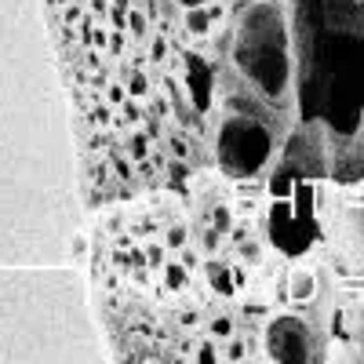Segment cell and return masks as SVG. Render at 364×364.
Listing matches in <instances>:
<instances>
[{
  "label": "cell",
  "mask_w": 364,
  "mask_h": 364,
  "mask_svg": "<svg viewBox=\"0 0 364 364\" xmlns=\"http://www.w3.org/2000/svg\"><path fill=\"white\" fill-rule=\"evenodd\" d=\"M295 109L331 139L364 132V0H291Z\"/></svg>",
  "instance_id": "cell-1"
},
{
  "label": "cell",
  "mask_w": 364,
  "mask_h": 364,
  "mask_svg": "<svg viewBox=\"0 0 364 364\" xmlns=\"http://www.w3.org/2000/svg\"><path fill=\"white\" fill-rule=\"evenodd\" d=\"M230 66L262 99L288 109L295 102L291 11L281 0H240L230 18Z\"/></svg>",
  "instance_id": "cell-2"
},
{
  "label": "cell",
  "mask_w": 364,
  "mask_h": 364,
  "mask_svg": "<svg viewBox=\"0 0 364 364\" xmlns=\"http://www.w3.org/2000/svg\"><path fill=\"white\" fill-rule=\"evenodd\" d=\"M223 91V120L215 128V164L226 178H255L262 175L284 142L281 106L262 99L233 66L219 70Z\"/></svg>",
  "instance_id": "cell-3"
},
{
  "label": "cell",
  "mask_w": 364,
  "mask_h": 364,
  "mask_svg": "<svg viewBox=\"0 0 364 364\" xmlns=\"http://www.w3.org/2000/svg\"><path fill=\"white\" fill-rule=\"evenodd\" d=\"M317 237V219H314V190L310 178H299L288 197H277L269 211V240L284 255H302Z\"/></svg>",
  "instance_id": "cell-4"
},
{
  "label": "cell",
  "mask_w": 364,
  "mask_h": 364,
  "mask_svg": "<svg viewBox=\"0 0 364 364\" xmlns=\"http://www.w3.org/2000/svg\"><path fill=\"white\" fill-rule=\"evenodd\" d=\"M328 128L314 124V120H302L295 124L284 142H281V154H277V175H288L291 182L299 178H324L331 171V146H328Z\"/></svg>",
  "instance_id": "cell-5"
},
{
  "label": "cell",
  "mask_w": 364,
  "mask_h": 364,
  "mask_svg": "<svg viewBox=\"0 0 364 364\" xmlns=\"http://www.w3.org/2000/svg\"><path fill=\"white\" fill-rule=\"evenodd\" d=\"M266 357L281 364H306L317 360V336L306 321L299 317H277L266 328Z\"/></svg>",
  "instance_id": "cell-6"
},
{
  "label": "cell",
  "mask_w": 364,
  "mask_h": 364,
  "mask_svg": "<svg viewBox=\"0 0 364 364\" xmlns=\"http://www.w3.org/2000/svg\"><path fill=\"white\" fill-rule=\"evenodd\" d=\"M182 91L186 99L193 102L197 113H211L215 106V95H219V70L208 63L200 51H186L182 55Z\"/></svg>",
  "instance_id": "cell-7"
},
{
  "label": "cell",
  "mask_w": 364,
  "mask_h": 364,
  "mask_svg": "<svg viewBox=\"0 0 364 364\" xmlns=\"http://www.w3.org/2000/svg\"><path fill=\"white\" fill-rule=\"evenodd\" d=\"M219 18H223L219 0L215 4H204V8H186V15H182V29H186L190 37H208L211 26H215Z\"/></svg>",
  "instance_id": "cell-8"
},
{
  "label": "cell",
  "mask_w": 364,
  "mask_h": 364,
  "mask_svg": "<svg viewBox=\"0 0 364 364\" xmlns=\"http://www.w3.org/2000/svg\"><path fill=\"white\" fill-rule=\"evenodd\" d=\"M208 281L215 284L223 295H233V281H230V269L219 266V262H208Z\"/></svg>",
  "instance_id": "cell-9"
},
{
  "label": "cell",
  "mask_w": 364,
  "mask_h": 364,
  "mask_svg": "<svg viewBox=\"0 0 364 364\" xmlns=\"http://www.w3.org/2000/svg\"><path fill=\"white\" fill-rule=\"evenodd\" d=\"M128 154H132V161H135V164H142V161H146V154H149V139H146V135H132Z\"/></svg>",
  "instance_id": "cell-10"
},
{
  "label": "cell",
  "mask_w": 364,
  "mask_h": 364,
  "mask_svg": "<svg viewBox=\"0 0 364 364\" xmlns=\"http://www.w3.org/2000/svg\"><path fill=\"white\" fill-rule=\"evenodd\" d=\"M128 33H132V37H146V15L135 11V8L128 11Z\"/></svg>",
  "instance_id": "cell-11"
},
{
  "label": "cell",
  "mask_w": 364,
  "mask_h": 364,
  "mask_svg": "<svg viewBox=\"0 0 364 364\" xmlns=\"http://www.w3.org/2000/svg\"><path fill=\"white\" fill-rule=\"evenodd\" d=\"M128 91H132L135 99H142L146 91H149V84H146V77H142L139 70H132V73H128Z\"/></svg>",
  "instance_id": "cell-12"
},
{
  "label": "cell",
  "mask_w": 364,
  "mask_h": 364,
  "mask_svg": "<svg viewBox=\"0 0 364 364\" xmlns=\"http://www.w3.org/2000/svg\"><path fill=\"white\" fill-rule=\"evenodd\" d=\"M186 269H190L186 262H171V266H168V284H171V288H182V281H186Z\"/></svg>",
  "instance_id": "cell-13"
},
{
  "label": "cell",
  "mask_w": 364,
  "mask_h": 364,
  "mask_svg": "<svg viewBox=\"0 0 364 364\" xmlns=\"http://www.w3.org/2000/svg\"><path fill=\"white\" fill-rule=\"evenodd\" d=\"M314 295V277H302V273H299V277H295V299H310Z\"/></svg>",
  "instance_id": "cell-14"
},
{
  "label": "cell",
  "mask_w": 364,
  "mask_h": 364,
  "mask_svg": "<svg viewBox=\"0 0 364 364\" xmlns=\"http://www.w3.org/2000/svg\"><path fill=\"white\" fill-rule=\"evenodd\" d=\"M168 175H171L175 182H182V178H186V175H190V164H186V161H182V157H175V161L168 164Z\"/></svg>",
  "instance_id": "cell-15"
},
{
  "label": "cell",
  "mask_w": 364,
  "mask_h": 364,
  "mask_svg": "<svg viewBox=\"0 0 364 364\" xmlns=\"http://www.w3.org/2000/svg\"><path fill=\"white\" fill-rule=\"evenodd\" d=\"M149 55H154V63L161 66L164 58H168V41H164V37H157V41H154V48H149Z\"/></svg>",
  "instance_id": "cell-16"
},
{
  "label": "cell",
  "mask_w": 364,
  "mask_h": 364,
  "mask_svg": "<svg viewBox=\"0 0 364 364\" xmlns=\"http://www.w3.org/2000/svg\"><path fill=\"white\" fill-rule=\"evenodd\" d=\"M182 245H186V230L171 226V230H168V248H182Z\"/></svg>",
  "instance_id": "cell-17"
},
{
  "label": "cell",
  "mask_w": 364,
  "mask_h": 364,
  "mask_svg": "<svg viewBox=\"0 0 364 364\" xmlns=\"http://www.w3.org/2000/svg\"><path fill=\"white\" fill-rule=\"evenodd\" d=\"M230 331H233V324H230V317H219L215 324H211V336H219V339H226V336H230Z\"/></svg>",
  "instance_id": "cell-18"
},
{
  "label": "cell",
  "mask_w": 364,
  "mask_h": 364,
  "mask_svg": "<svg viewBox=\"0 0 364 364\" xmlns=\"http://www.w3.org/2000/svg\"><path fill=\"white\" fill-rule=\"evenodd\" d=\"M171 154L182 157V161H190V146H186V139H171Z\"/></svg>",
  "instance_id": "cell-19"
},
{
  "label": "cell",
  "mask_w": 364,
  "mask_h": 364,
  "mask_svg": "<svg viewBox=\"0 0 364 364\" xmlns=\"http://www.w3.org/2000/svg\"><path fill=\"white\" fill-rule=\"evenodd\" d=\"M91 44H95V48H106V44H109V33H106V29H95V26H91Z\"/></svg>",
  "instance_id": "cell-20"
},
{
  "label": "cell",
  "mask_w": 364,
  "mask_h": 364,
  "mask_svg": "<svg viewBox=\"0 0 364 364\" xmlns=\"http://www.w3.org/2000/svg\"><path fill=\"white\" fill-rule=\"evenodd\" d=\"M215 230H219V233H226V230H230V211H226V208H219V211H215Z\"/></svg>",
  "instance_id": "cell-21"
},
{
  "label": "cell",
  "mask_w": 364,
  "mask_h": 364,
  "mask_svg": "<svg viewBox=\"0 0 364 364\" xmlns=\"http://www.w3.org/2000/svg\"><path fill=\"white\" fill-rule=\"evenodd\" d=\"M113 168H117V175H120V178H132V168H128V161H124V157H113Z\"/></svg>",
  "instance_id": "cell-22"
},
{
  "label": "cell",
  "mask_w": 364,
  "mask_h": 364,
  "mask_svg": "<svg viewBox=\"0 0 364 364\" xmlns=\"http://www.w3.org/2000/svg\"><path fill=\"white\" fill-rule=\"evenodd\" d=\"M106 95H109V102H124V84H109Z\"/></svg>",
  "instance_id": "cell-23"
},
{
  "label": "cell",
  "mask_w": 364,
  "mask_h": 364,
  "mask_svg": "<svg viewBox=\"0 0 364 364\" xmlns=\"http://www.w3.org/2000/svg\"><path fill=\"white\" fill-rule=\"evenodd\" d=\"M178 4H182V11H186V8H204V4H215V0H178Z\"/></svg>",
  "instance_id": "cell-24"
},
{
  "label": "cell",
  "mask_w": 364,
  "mask_h": 364,
  "mask_svg": "<svg viewBox=\"0 0 364 364\" xmlns=\"http://www.w3.org/2000/svg\"><path fill=\"white\" fill-rule=\"evenodd\" d=\"M197 360H208V364H211V360H215V346H200Z\"/></svg>",
  "instance_id": "cell-25"
},
{
  "label": "cell",
  "mask_w": 364,
  "mask_h": 364,
  "mask_svg": "<svg viewBox=\"0 0 364 364\" xmlns=\"http://www.w3.org/2000/svg\"><path fill=\"white\" fill-rule=\"evenodd\" d=\"M109 48H113V51H120V48H124V33H120V29H117V33L109 37Z\"/></svg>",
  "instance_id": "cell-26"
},
{
  "label": "cell",
  "mask_w": 364,
  "mask_h": 364,
  "mask_svg": "<svg viewBox=\"0 0 364 364\" xmlns=\"http://www.w3.org/2000/svg\"><path fill=\"white\" fill-rule=\"evenodd\" d=\"M161 259H164V252H161V248H149V262L161 266Z\"/></svg>",
  "instance_id": "cell-27"
},
{
  "label": "cell",
  "mask_w": 364,
  "mask_h": 364,
  "mask_svg": "<svg viewBox=\"0 0 364 364\" xmlns=\"http://www.w3.org/2000/svg\"><path fill=\"white\" fill-rule=\"evenodd\" d=\"M230 357H233V360H240V357H245V346L233 343V346H230Z\"/></svg>",
  "instance_id": "cell-28"
},
{
  "label": "cell",
  "mask_w": 364,
  "mask_h": 364,
  "mask_svg": "<svg viewBox=\"0 0 364 364\" xmlns=\"http://www.w3.org/2000/svg\"><path fill=\"white\" fill-rule=\"evenodd\" d=\"M106 120H109V113H106V106H102V109H95V124H106Z\"/></svg>",
  "instance_id": "cell-29"
},
{
  "label": "cell",
  "mask_w": 364,
  "mask_h": 364,
  "mask_svg": "<svg viewBox=\"0 0 364 364\" xmlns=\"http://www.w3.org/2000/svg\"><path fill=\"white\" fill-rule=\"evenodd\" d=\"M360 350H364V314H360Z\"/></svg>",
  "instance_id": "cell-30"
}]
</instances>
